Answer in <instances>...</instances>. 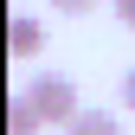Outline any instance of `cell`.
Listing matches in <instances>:
<instances>
[{
    "instance_id": "5b68a950",
    "label": "cell",
    "mask_w": 135,
    "mask_h": 135,
    "mask_svg": "<svg viewBox=\"0 0 135 135\" xmlns=\"http://www.w3.org/2000/svg\"><path fill=\"white\" fill-rule=\"evenodd\" d=\"M103 0H52V13H71V20H84V13H97Z\"/></svg>"
},
{
    "instance_id": "3957f363",
    "label": "cell",
    "mask_w": 135,
    "mask_h": 135,
    "mask_svg": "<svg viewBox=\"0 0 135 135\" xmlns=\"http://www.w3.org/2000/svg\"><path fill=\"white\" fill-rule=\"evenodd\" d=\"M39 129H45V116H39V103L20 90V97L7 103V135H39Z\"/></svg>"
},
{
    "instance_id": "6da1fadb",
    "label": "cell",
    "mask_w": 135,
    "mask_h": 135,
    "mask_svg": "<svg viewBox=\"0 0 135 135\" xmlns=\"http://www.w3.org/2000/svg\"><path fill=\"white\" fill-rule=\"evenodd\" d=\"M26 97L39 103V116H45L52 129H71L77 116H84V103H77V84L64 77V71H39V77L26 84Z\"/></svg>"
},
{
    "instance_id": "7a4b0ae2",
    "label": "cell",
    "mask_w": 135,
    "mask_h": 135,
    "mask_svg": "<svg viewBox=\"0 0 135 135\" xmlns=\"http://www.w3.org/2000/svg\"><path fill=\"white\" fill-rule=\"evenodd\" d=\"M39 45H45V26L32 20V13H13L7 20V52L13 58H39Z\"/></svg>"
},
{
    "instance_id": "52a82bcc",
    "label": "cell",
    "mask_w": 135,
    "mask_h": 135,
    "mask_svg": "<svg viewBox=\"0 0 135 135\" xmlns=\"http://www.w3.org/2000/svg\"><path fill=\"white\" fill-rule=\"evenodd\" d=\"M122 103L135 109V64H129V71H122Z\"/></svg>"
},
{
    "instance_id": "277c9868",
    "label": "cell",
    "mask_w": 135,
    "mask_h": 135,
    "mask_svg": "<svg viewBox=\"0 0 135 135\" xmlns=\"http://www.w3.org/2000/svg\"><path fill=\"white\" fill-rule=\"evenodd\" d=\"M64 135H122V122H116V116H109V109H84V116H77V122H71V129H64Z\"/></svg>"
},
{
    "instance_id": "8992f818",
    "label": "cell",
    "mask_w": 135,
    "mask_h": 135,
    "mask_svg": "<svg viewBox=\"0 0 135 135\" xmlns=\"http://www.w3.org/2000/svg\"><path fill=\"white\" fill-rule=\"evenodd\" d=\"M116 20H122V26L135 32V0H116Z\"/></svg>"
}]
</instances>
